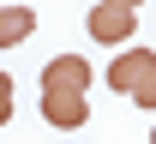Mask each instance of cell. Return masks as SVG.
I'll list each match as a JSON object with an SVG mask.
<instances>
[{
	"instance_id": "6da1fadb",
	"label": "cell",
	"mask_w": 156,
	"mask_h": 144,
	"mask_svg": "<svg viewBox=\"0 0 156 144\" xmlns=\"http://www.w3.org/2000/svg\"><path fill=\"white\" fill-rule=\"evenodd\" d=\"M84 30H90L96 42H132V30H138V12L96 0V6H90V18H84Z\"/></svg>"
},
{
	"instance_id": "7a4b0ae2",
	"label": "cell",
	"mask_w": 156,
	"mask_h": 144,
	"mask_svg": "<svg viewBox=\"0 0 156 144\" xmlns=\"http://www.w3.org/2000/svg\"><path fill=\"white\" fill-rule=\"evenodd\" d=\"M42 120L60 132H78L90 120V96H66V90H42Z\"/></svg>"
},
{
	"instance_id": "3957f363",
	"label": "cell",
	"mask_w": 156,
	"mask_h": 144,
	"mask_svg": "<svg viewBox=\"0 0 156 144\" xmlns=\"http://www.w3.org/2000/svg\"><path fill=\"white\" fill-rule=\"evenodd\" d=\"M42 90L84 96V90H90V60H78V54H60V60H48V66H42Z\"/></svg>"
},
{
	"instance_id": "277c9868",
	"label": "cell",
	"mask_w": 156,
	"mask_h": 144,
	"mask_svg": "<svg viewBox=\"0 0 156 144\" xmlns=\"http://www.w3.org/2000/svg\"><path fill=\"white\" fill-rule=\"evenodd\" d=\"M150 66H156V54H150V48H120V54H114V66H108V84L132 96V84L144 78Z\"/></svg>"
},
{
	"instance_id": "5b68a950",
	"label": "cell",
	"mask_w": 156,
	"mask_h": 144,
	"mask_svg": "<svg viewBox=\"0 0 156 144\" xmlns=\"http://www.w3.org/2000/svg\"><path fill=\"white\" fill-rule=\"evenodd\" d=\"M30 30H36V12L30 6H0V48H18Z\"/></svg>"
},
{
	"instance_id": "8992f818",
	"label": "cell",
	"mask_w": 156,
	"mask_h": 144,
	"mask_svg": "<svg viewBox=\"0 0 156 144\" xmlns=\"http://www.w3.org/2000/svg\"><path fill=\"white\" fill-rule=\"evenodd\" d=\"M132 102H138V108H156V66H150V72L132 84Z\"/></svg>"
},
{
	"instance_id": "52a82bcc",
	"label": "cell",
	"mask_w": 156,
	"mask_h": 144,
	"mask_svg": "<svg viewBox=\"0 0 156 144\" xmlns=\"http://www.w3.org/2000/svg\"><path fill=\"white\" fill-rule=\"evenodd\" d=\"M12 120V78H6V72H0V126Z\"/></svg>"
},
{
	"instance_id": "ba28073f",
	"label": "cell",
	"mask_w": 156,
	"mask_h": 144,
	"mask_svg": "<svg viewBox=\"0 0 156 144\" xmlns=\"http://www.w3.org/2000/svg\"><path fill=\"white\" fill-rule=\"evenodd\" d=\"M108 6H126V12H138V0H108Z\"/></svg>"
},
{
	"instance_id": "9c48e42d",
	"label": "cell",
	"mask_w": 156,
	"mask_h": 144,
	"mask_svg": "<svg viewBox=\"0 0 156 144\" xmlns=\"http://www.w3.org/2000/svg\"><path fill=\"white\" fill-rule=\"evenodd\" d=\"M150 144H156V132H150Z\"/></svg>"
}]
</instances>
